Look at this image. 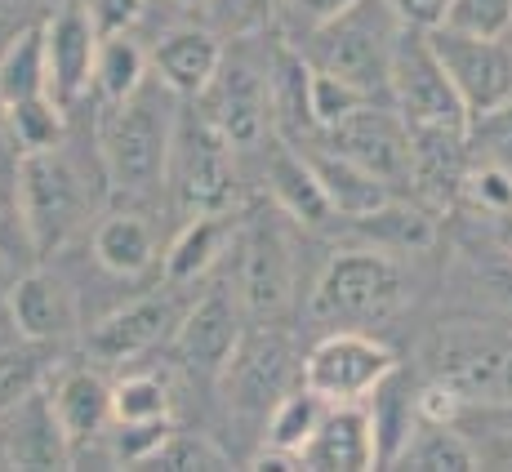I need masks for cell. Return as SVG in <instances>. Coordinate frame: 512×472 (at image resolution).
Returning <instances> with one entry per match:
<instances>
[{
	"mask_svg": "<svg viewBox=\"0 0 512 472\" xmlns=\"http://www.w3.org/2000/svg\"><path fill=\"white\" fill-rule=\"evenodd\" d=\"M179 116L165 107L161 90H143L125 103L107 107L98 125V161H103V183L112 196L125 201H147L170 174V143Z\"/></svg>",
	"mask_w": 512,
	"mask_h": 472,
	"instance_id": "1",
	"label": "cell"
},
{
	"mask_svg": "<svg viewBox=\"0 0 512 472\" xmlns=\"http://www.w3.org/2000/svg\"><path fill=\"white\" fill-rule=\"evenodd\" d=\"M428 379H441L464 406H512V326L441 321L423 343Z\"/></svg>",
	"mask_w": 512,
	"mask_h": 472,
	"instance_id": "2",
	"label": "cell"
},
{
	"mask_svg": "<svg viewBox=\"0 0 512 472\" xmlns=\"http://www.w3.org/2000/svg\"><path fill=\"white\" fill-rule=\"evenodd\" d=\"M406 303V272L388 250H339L312 285V321L321 326H374Z\"/></svg>",
	"mask_w": 512,
	"mask_h": 472,
	"instance_id": "3",
	"label": "cell"
},
{
	"mask_svg": "<svg viewBox=\"0 0 512 472\" xmlns=\"http://www.w3.org/2000/svg\"><path fill=\"white\" fill-rule=\"evenodd\" d=\"M18 205H23L27 232L41 259L58 254L76 232H81L85 214H90V188H85V174L63 147H49V152H23L18 156Z\"/></svg>",
	"mask_w": 512,
	"mask_h": 472,
	"instance_id": "4",
	"label": "cell"
},
{
	"mask_svg": "<svg viewBox=\"0 0 512 472\" xmlns=\"http://www.w3.org/2000/svg\"><path fill=\"white\" fill-rule=\"evenodd\" d=\"M388 98L406 116L410 130H464L468 125V107L441 67L428 27L401 23L388 63Z\"/></svg>",
	"mask_w": 512,
	"mask_h": 472,
	"instance_id": "5",
	"label": "cell"
},
{
	"mask_svg": "<svg viewBox=\"0 0 512 472\" xmlns=\"http://www.w3.org/2000/svg\"><path fill=\"white\" fill-rule=\"evenodd\" d=\"M232 152L236 147L214 130L205 112H179L165 183L174 188V201L183 214H219L236 205Z\"/></svg>",
	"mask_w": 512,
	"mask_h": 472,
	"instance_id": "6",
	"label": "cell"
},
{
	"mask_svg": "<svg viewBox=\"0 0 512 472\" xmlns=\"http://www.w3.org/2000/svg\"><path fill=\"white\" fill-rule=\"evenodd\" d=\"M392 370H397V357H392L388 343H379L366 330L334 326L326 339L312 343V352L299 366V379L317 397H326L330 406H361Z\"/></svg>",
	"mask_w": 512,
	"mask_h": 472,
	"instance_id": "7",
	"label": "cell"
},
{
	"mask_svg": "<svg viewBox=\"0 0 512 472\" xmlns=\"http://www.w3.org/2000/svg\"><path fill=\"white\" fill-rule=\"evenodd\" d=\"M370 0H361L357 9H348L343 18H334L317 32V67H330L343 81L361 85L374 98H388V63H392V41L401 27H388L383 14H366Z\"/></svg>",
	"mask_w": 512,
	"mask_h": 472,
	"instance_id": "8",
	"label": "cell"
},
{
	"mask_svg": "<svg viewBox=\"0 0 512 472\" xmlns=\"http://www.w3.org/2000/svg\"><path fill=\"white\" fill-rule=\"evenodd\" d=\"M428 41L446 67L450 85L468 107V121L512 103V45L504 36H468L455 27H428Z\"/></svg>",
	"mask_w": 512,
	"mask_h": 472,
	"instance_id": "9",
	"label": "cell"
},
{
	"mask_svg": "<svg viewBox=\"0 0 512 472\" xmlns=\"http://www.w3.org/2000/svg\"><path fill=\"white\" fill-rule=\"evenodd\" d=\"M223 388H228V410L241 419H259L268 424L272 406L290 392L294 379V352L277 330H254L241 334L228 370H223Z\"/></svg>",
	"mask_w": 512,
	"mask_h": 472,
	"instance_id": "10",
	"label": "cell"
},
{
	"mask_svg": "<svg viewBox=\"0 0 512 472\" xmlns=\"http://www.w3.org/2000/svg\"><path fill=\"white\" fill-rule=\"evenodd\" d=\"M326 147H334L339 156L366 165L370 174L388 183H406L410 179V156H415V139H410L406 116L392 107V98H370L366 107L339 121L334 130H326Z\"/></svg>",
	"mask_w": 512,
	"mask_h": 472,
	"instance_id": "11",
	"label": "cell"
},
{
	"mask_svg": "<svg viewBox=\"0 0 512 472\" xmlns=\"http://www.w3.org/2000/svg\"><path fill=\"white\" fill-rule=\"evenodd\" d=\"M45 54H49V94L63 107L94 90V63L103 32L94 23L90 0H63L54 14L45 18Z\"/></svg>",
	"mask_w": 512,
	"mask_h": 472,
	"instance_id": "12",
	"label": "cell"
},
{
	"mask_svg": "<svg viewBox=\"0 0 512 472\" xmlns=\"http://www.w3.org/2000/svg\"><path fill=\"white\" fill-rule=\"evenodd\" d=\"M241 303L259 321L281 317L294 303V245L268 219L250 223L241 236Z\"/></svg>",
	"mask_w": 512,
	"mask_h": 472,
	"instance_id": "13",
	"label": "cell"
},
{
	"mask_svg": "<svg viewBox=\"0 0 512 472\" xmlns=\"http://www.w3.org/2000/svg\"><path fill=\"white\" fill-rule=\"evenodd\" d=\"M9 321H14V330L23 339L58 348V343H67L81 330V303H76V290L58 272L32 263V268H23L9 281Z\"/></svg>",
	"mask_w": 512,
	"mask_h": 472,
	"instance_id": "14",
	"label": "cell"
},
{
	"mask_svg": "<svg viewBox=\"0 0 512 472\" xmlns=\"http://www.w3.org/2000/svg\"><path fill=\"white\" fill-rule=\"evenodd\" d=\"M183 312L174 308L170 294H143V299H130L121 308H112L103 321H94L90 334H85V352L94 361H134L143 352H152L156 343L174 339Z\"/></svg>",
	"mask_w": 512,
	"mask_h": 472,
	"instance_id": "15",
	"label": "cell"
},
{
	"mask_svg": "<svg viewBox=\"0 0 512 472\" xmlns=\"http://www.w3.org/2000/svg\"><path fill=\"white\" fill-rule=\"evenodd\" d=\"M241 308L228 299L223 290H210L192 303V308L179 317V330H174V352L187 370L205 379H219L228 370L236 343H241Z\"/></svg>",
	"mask_w": 512,
	"mask_h": 472,
	"instance_id": "16",
	"label": "cell"
},
{
	"mask_svg": "<svg viewBox=\"0 0 512 472\" xmlns=\"http://www.w3.org/2000/svg\"><path fill=\"white\" fill-rule=\"evenodd\" d=\"M268 107H272V94L263 90L254 67L228 63V58H223L219 76L210 81V90L201 94V112L210 116V125L232 147H254L263 139V130H268Z\"/></svg>",
	"mask_w": 512,
	"mask_h": 472,
	"instance_id": "17",
	"label": "cell"
},
{
	"mask_svg": "<svg viewBox=\"0 0 512 472\" xmlns=\"http://www.w3.org/2000/svg\"><path fill=\"white\" fill-rule=\"evenodd\" d=\"M45 397L54 406L63 437L72 441V455L90 446L94 437H107V428H112V383L90 366H67L49 375Z\"/></svg>",
	"mask_w": 512,
	"mask_h": 472,
	"instance_id": "18",
	"label": "cell"
},
{
	"mask_svg": "<svg viewBox=\"0 0 512 472\" xmlns=\"http://www.w3.org/2000/svg\"><path fill=\"white\" fill-rule=\"evenodd\" d=\"M0 437H5L9 468H72L76 464L72 441L58 428L45 388L32 392L9 415H0Z\"/></svg>",
	"mask_w": 512,
	"mask_h": 472,
	"instance_id": "19",
	"label": "cell"
},
{
	"mask_svg": "<svg viewBox=\"0 0 512 472\" xmlns=\"http://www.w3.org/2000/svg\"><path fill=\"white\" fill-rule=\"evenodd\" d=\"M299 468H321V472H366L379 468V441L366 401L361 406H330L321 419L317 437L303 446Z\"/></svg>",
	"mask_w": 512,
	"mask_h": 472,
	"instance_id": "20",
	"label": "cell"
},
{
	"mask_svg": "<svg viewBox=\"0 0 512 472\" xmlns=\"http://www.w3.org/2000/svg\"><path fill=\"white\" fill-rule=\"evenodd\" d=\"M152 67L170 94L201 98L223 67V36H214L210 27H174L152 49Z\"/></svg>",
	"mask_w": 512,
	"mask_h": 472,
	"instance_id": "21",
	"label": "cell"
},
{
	"mask_svg": "<svg viewBox=\"0 0 512 472\" xmlns=\"http://www.w3.org/2000/svg\"><path fill=\"white\" fill-rule=\"evenodd\" d=\"M415 156H410V183L437 205L459 201L464 192V174L472 165L468 156V125L464 130H410Z\"/></svg>",
	"mask_w": 512,
	"mask_h": 472,
	"instance_id": "22",
	"label": "cell"
},
{
	"mask_svg": "<svg viewBox=\"0 0 512 472\" xmlns=\"http://www.w3.org/2000/svg\"><path fill=\"white\" fill-rule=\"evenodd\" d=\"M236 241V214H187L183 232L165 250V285H196Z\"/></svg>",
	"mask_w": 512,
	"mask_h": 472,
	"instance_id": "23",
	"label": "cell"
},
{
	"mask_svg": "<svg viewBox=\"0 0 512 472\" xmlns=\"http://www.w3.org/2000/svg\"><path fill=\"white\" fill-rule=\"evenodd\" d=\"M268 192L294 223H308V228H317V223H326L334 214L312 156L294 152V147H285V143H277L268 156Z\"/></svg>",
	"mask_w": 512,
	"mask_h": 472,
	"instance_id": "24",
	"label": "cell"
},
{
	"mask_svg": "<svg viewBox=\"0 0 512 472\" xmlns=\"http://www.w3.org/2000/svg\"><path fill=\"white\" fill-rule=\"evenodd\" d=\"M308 156H312V165H317V179H321V188H326L330 210L343 214V219H366V214H374L379 205L392 201L388 179H379V174H370L366 165L339 156L334 147H326V152H308Z\"/></svg>",
	"mask_w": 512,
	"mask_h": 472,
	"instance_id": "25",
	"label": "cell"
},
{
	"mask_svg": "<svg viewBox=\"0 0 512 472\" xmlns=\"http://www.w3.org/2000/svg\"><path fill=\"white\" fill-rule=\"evenodd\" d=\"M366 410H370V424H374V441H379V464H397L401 450L410 446V437H415V428H419L415 392H406L401 366L374 388Z\"/></svg>",
	"mask_w": 512,
	"mask_h": 472,
	"instance_id": "26",
	"label": "cell"
},
{
	"mask_svg": "<svg viewBox=\"0 0 512 472\" xmlns=\"http://www.w3.org/2000/svg\"><path fill=\"white\" fill-rule=\"evenodd\" d=\"M94 259L107 272H116V277H139V272H147L156 263V236L147 228V219H139L130 210L107 214L94 228Z\"/></svg>",
	"mask_w": 512,
	"mask_h": 472,
	"instance_id": "27",
	"label": "cell"
},
{
	"mask_svg": "<svg viewBox=\"0 0 512 472\" xmlns=\"http://www.w3.org/2000/svg\"><path fill=\"white\" fill-rule=\"evenodd\" d=\"M36 94H49L45 27H23V32H14L0 45V107Z\"/></svg>",
	"mask_w": 512,
	"mask_h": 472,
	"instance_id": "28",
	"label": "cell"
},
{
	"mask_svg": "<svg viewBox=\"0 0 512 472\" xmlns=\"http://www.w3.org/2000/svg\"><path fill=\"white\" fill-rule=\"evenodd\" d=\"M326 410H330V401L317 397V392H312L308 383L299 379V388H290V392H285V397L277 401V406H272L268 424H263V446L277 450V455L299 459L303 446L317 437V428H321V419H326Z\"/></svg>",
	"mask_w": 512,
	"mask_h": 472,
	"instance_id": "29",
	"label": "cell"
},
{
	"mask_svg": "<svg viewBox=\"0 0 512 472\" xmlns=\"http://www.w3.org/2000/svg\"><path fill=\"white\" fill-rule=\"evenodd\" d=\"M147 67H152V58H147V49L130 32L103 36L98 63H94V94L103 98V107L125 103V98H134L147 85Z\"/></svg>",
	"mask_w": 512,
	"mask_h": 472,
	"instance_id": "30",
	"label": "cell"
},
{
	"mask_svg": "<svg viewBox=\"0 0 512 472\" xmlns=\"http://www.w3.org/2000/svg\"><path fill=\"white\" fill-rule=\"evenodd\" d=\"M357 232H366V241L374 250H388V254H415V250H428L437 241V223H432L428 210L419 205H401V201H388L379 205L366 219H352Z\"/></svg>",
	"mask_w": 512,
	"mask_h": 472,
	"instance_id": "31",
	"label": "cell"
},
{
	"mask_svg": "<svg viewBox=\"0 0 512 472\" xmlns=\"http://www.w3.org/2000/svg\"><path fill=\"white\" fill-rule=\"evenodd\" d=\"M397 464L419 472H472L481 468V450L455 432V424H419Z\"/></svg>",
	"mask_w": 512,
	"mask_h": 472,
	"instance_id": "32",
	"label": "cell"
},
{
	"mask_svg": "<svg viewBox=\"0 0 512 472\" xmlns=\"http://www.w3.org/2000/svg\"><path fill=\"white\" fill-rule=\"evenodd\" d=\"M49 375H54V343L23 339L0 348V415H9L32 392H41Z\"/></svg>",
	"mask_w": 512,
	"mask_h": 472,
	"instance_id": "33",
	"label": "cell"
},
{
	"mask_svg": "<svg viewBox=\"0 0 512 472\" xmlns=\"http://www.w3.org/2000/svg\"><path fill=\"white\" fill-rule=\"evenodd\" d=\"M67 107L54 94H36V98H18L5 107V130L14 139L18 156L23 152H49V147H63L67 134Z\"/></svg>",
	"mask_w": 512,
	"mask_h": 472,
	"instance_id": "34",
	"label": "cell"
},
{
	"mask_svg": "<svg viewBox=\"0 0 512 472\" xmlns=\"http://www.w3.org/2000/svg\"><path fill=\"white\" fill-rule=\"evenodd\" d=\"M308 85H312V58H303L299 49L281 45L277 58H272L268 94H272V107L281 112V121L290 125V130H312Z\"/></svg>",
	"mask_w": 512,
	"mask_h": 472,
	"instance_id": "35",
	"label": "cell"
},
{
	"mask_svg": "<svg viewBox=\"0 0 512 472\" xmlns=\"http://www.w3.org/2000/svg\"><path fill=\"white\" fill-rule=\"evenodd\" d=\"M170 410V383L152 370H134L112 383V424H156L170 419Z\"/></svg>",
	"mask_w": 512,
	"mask_h": 472,
	"instance_id": "36",
	"label": "cell"
},
{
	"mask_svg": "<svg viewBox=\"0 0 512 472\" xmlns=\"http://www.w3.org/2000/svg\"><path fill=\"white\" fill-rule=\"evenodd\" d=\"M374 94H366L361 85L343 81L339 72L312 63V85H308V112H312V130H334L339 121H348L357 107H366Z\"/></svg>",
	"mask_w": 512,
	"mask_h": 472,
	"instance_id": "37",
	"label": "cell"
},
{
	"mask_svg": "<svg viewBox=\"0 0 512 472\" xmlns=\"http://www.w3.org/2000/svg\"><path fill=\"white\" fill-rule=\"evenodd\" d=\"M205 27L223 41H250L268 32L277 18V0H205Z\"/></svg>",
	"mask_w": 512,
	"mask_h": 472,
	"instance_id": "38",
	"label": "cell"
},
{
	"mask_svg": "<svg viewBox=\"0 0 512 472\" xmlns=\"http://www.w3.org/2000/svg\"><path fill=\"white\" fill-rule=\"evenodd\" d=\"M0 263L9 272H23L32 263H41L32 245V232H27L23 219V205H18V183L14 174H0Z\"/></svg>",
	"mask_w": 512,
	"mask_h": 472,
	"instance_id": "39",
	"label": "cell"
},
{
	"mask_svg": "<svg viewBox=\"0 0 512 472\" xmlns=\"http://www.w3.org/2000/svg\"><path fill=\"white\" fill-rule=\"evenodd\" d=\"M464 201L472 210L490 214V219H512V170L508 165H486L472 161L464 174Z\"/></svg>",
	"mask_w": 512,
	"mask_h": 472,
	"instance_id": "40",
	"label": "cell"
},
{
	"mask_svg": "<svg viewBox=\"0 0 512 472\" xmlns=\"http://www.w3.org/2000/svg\"><path fill=\"white\" fill-rule=\"evenodd\" d=\"M468 156L486 165H508L512 170V103L481 112L468 121Z\"/></svg>",
	"mask_w": 512,
	"mask_h": 472,
	"instance_id": "41",
	"label": "cell"
},
{
	"mask_svg": "<svg viewBox=\"0 0 512 472\" xmlns=\"http://www.w3.org/2000/svg\"><path fill=\"white\" fill-rule=\"evenodd\" d=\"M437 27H455L468 36H508L512 32V0H450Z\"/></svg>",
	"mask_w": 512,
	"mask_h": 472,
	"instance_id": "42",
	"label": "cell"
},
{
	"mask_svg": "<svg viewBox=\"0 0 512 472\" xmlns=\"http://www.w3.org/2000/svg\"><path fill=\"white\" fill-rule=\"evenodd\" d=\"M152 468H232V455L214 446L210 437H192V432H170L147 459Z\"/></svg>",
	"mask_w": 512,
	"mask_h": 472,
	"instance_id": "43",
	"label": "cell"
},
{
	"mask_svg": "<svg viewBox=\"0 0 512 472\" xmlns=\"http://www.w3.org/2000/svg\"><path fill=\"white\" fill-rule=\"evenodd\" d=\"M174 432V419H156V424H112V459L116 464H147L165 437Z\"/></svg>",
	"mask_w": 512,
	"mask_h": 472,
	"instance_id": "44",
	"label": "cell"
},
{
	"mask_svg": "<svg viewBox=\"0 0 512 472\" xmlns=\"http://www.w3.org/2000/svg\"><path fill=\"white\" fill-rule=\"evenodd\" d=\"M415 406H419V424H459V415H464V397L441 379L423 383L415 392Z\"/></svg>",
	"mask_w": 512,
	"mask_h": 472,
	"instance_id": "45",
	"label": "cell"
},
{
	"mask_svg": "<svg viewBox=\"0 0 512 472\" xmlns=\"http://www.w3.org/2000/svg\"><path fill=\"white\" fill-rule=\"evenodd\" d=\"M147 0H90L94 9V23L103 36H116V32H130L134 23H139Z\"/></svg>",
	"mask_w": 512,
	"mask_h": 472,
	"instance_id": "46",
	"label": "cell"
},
{
	"mask_svg": "<svg viewBox=\"0 0 512 472\" xmlns=\"http://www.w3.org/2000/svg\"><path fill=\"white\" fill-rule=\"evenodd\" d=\"M392 14H397V23L406 27H437L441 18H446V5L450 0H388Z\"/></svg>",
	"mask_w": 512,
	"mask_h": 472,
	"instance_id": "47",
	"label": "cell"
},
{
	"mask_svg": "<svg viewBox=\"0 0 512 472\" xmlns=\"http://www.w3.org/2000/svg\"><path fill=\"white\" fill-rule=\"evenodd\" d=\"M361 0H294V9H299V18L308 27H326L334 18H343L348 9H357Z\"/></svg>",
	"mask_w": 512,
	"mask_h": 472,
	"instance_id": "48",
	"label": "cell"
},
{
	"mask_svg": "<svg viewBox=\"0 0 512 472\" xmlns=\"http://www.w3.org/2000/svg\"><path fill=\"white\" fill-rule=\"evenodd\" d=\"M170 5H179V9H201L205 0H170Z\"/></svg>",
	"mask_w": 512,
	"mask_h": 472,
	"instance_id": "49",
	"label": "cell"
},
{
	"mask_svg": "<svg viewBox=\"0 0 512 472\" xmlns=\"http://www.w3.org/2000/svg\"><path fill=\"white\" fill-rule=\"evenodd\" d=\"M0 468H9V455H5V437H0Z\"/></svg>",
	"mask_w": 512,
	"mask_h": 472,
	"instance_id": "50",
	"label": "cell"
},
{
	"mask_svg": "<svg viewBox=\"0 0 512 472\" xmlns=\"http://www.w3.org/2000/svg\"><path fill=\"white\" fill-rule=\"evenodd\" d=\"M0 272H9V268H5V263H0Z\"/></svg>",
	"mask_w": 512,
	"mask_h": 472,
	"instance_id": "51",
	"label": "cell"
}]
</instances>
